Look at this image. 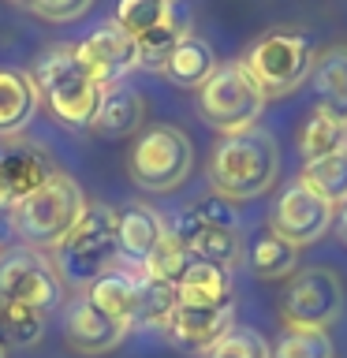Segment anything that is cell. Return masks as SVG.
Instances as JSON below:
<instances>
[{"instance_id": "29", "label": "cell", "mask_w": 347, "mask_h": 358, "mask_svg": "<svg viewBox=\"0 0 347 358\" xmlns=\"http://www.w3.org/2000/svg\"><path fill=\"white\" fill-rule=\"evenodd\" d=\"M187 38V27L179 22L176 15L161 22V27H153L150 34H142V38H134L139 45V67H150V71H164L168 56L176 52V45Z\"/></svg>"}, {"instance_id": "8", "label": "cell", "mask_w": 347, "mask_h": 358, "mask_svg": "<svg viewBox=\"0 0 347 358\" xmlns=\"http://www.w3.org/2000/svg\"><path fill=\"white\" fill-rule=\"evenodd\" d=\"M246 71L265 90V97H284L310 78L313 41L302 30H273L257 38L246 52Z\"/></svg>"}, {"instance_id": "3", "label": "cell", "mask_w": 347, "mask_h": 358, "mask_svg": "<svg viewBox=\"0 0 347 358\" xmlns=\"http://www.w3.org/2000/svg\"><path fill=\"white\" fill-rule=\"evenodd\" d=\"M83 209H86L83 187L56 168L38 190H30L8 213H11V228L30 250H56L67 239V231L78 224Z\"/></svg>"}, {"instance_id": "32", "label": "cell", "mask_w": 347, "mask_h": 358, "mask_svg": "<svg viewBox=\"0 0 347 358\" xmlns=\"http://www.w3.org/2000/svg\"><path fill=\"white\" fill-rule=\"evenodd\" d=\"M206 358H273V355H269V343L254 329H235L232 324L206 351Z\"/></svg>"}, {"instance_id": "4", "label": "cell", "mask_w": 347, "mask_h": 358, "mask_svg": "<svg viewBox=\"0 0 347 358\" xmlns=\"http://www.w3.org/2000/svg\"><path fill=\"white\" fill-rule=\"evenodd\" d=\"M34 83H38V94L49 101L52 116L60 120L64 127L78 131V127H90V123H94L105 86L90 78V71L78 64L75 49L56 45V49L41 52L38 71H34Z\"/></svg>"}, {"instance_id": "5", "label": "cell", "mask_w": 347, "mask_h": 358, "mask_svg": "<svg viewBox=\"0 0 347 358\" xmlns=\"http://www.w3.org/2000/svg\"><path fill=\"white\" fill-rule=\"evenodd\" d=\"M176 239L194 262L235 268L243 257V220L228 198H201L172 220Z\"/></svg>"}, {"instance_id": "12", "label": "cell", "mask_w": 347, "mask_h": 358, "mask_svg": "<svg viewBox=\"0 0 347 358\" xmlns=\"http://www.w3.org/2000/svg\"><path fill=\"white\" fill-rule=\"evenodd\" d=\"M75 56L90 71V78L101 86H116L123 75L139 67V45H134V38L123 34L116 22H105V27H97L86 41H78Z\"/></svg>"}, {"instance_id": "6", "label": "cell", "mask_w": 347, "mask_h": 358, "mask_svg": "<svg viewBox=\"0 0 347 358\" xmlns=\"http://www.w3.org/2000/svg\"><path fill=\"white\" fill-rule=\"evenodd\" d=\"M198 112L224 134H239L257 127L265 112V90L254 83L243 60L220 64L206 83L198 86Z\"/></svg>"}, {"instance_id": "2", "label": "cell", "mask_w": 347, "mask_h": 358, "mask_svg": "<svg viewBox=\"0 0 347 358\" xmlns=\"http://www.w3.org/2000/svg\"><path fill=\"white\" fill-rule=\"evenodd\" d=\"M276 176H280V150H276V138L262 127L224 134V142L217 145L209 164L213 187L228 201L262 198L265 190H273Z\"/></svg>"}, {"instance_id": "15", "label": "cell", "mask_w": 347, "mask_h": 358, "mask_svg": "<svg viewBox=\"0 0 347 358\" xmlns=\"http://www.w3.org/2000/svg\"><path fill=\"white\" fill-rule=\"evenodd\" d=\"M52 172V161L41 150H34L30 142L0 138V194H4L8 209L27 198L30 190H38Z\"/></svg>"}, {"instance_id": "20", "label": "cell", "mask_w": 347, "mask_h": 358, "mask_svg": "<svg viewBox=\"0 0 347 358\" xmlns=\"http://www.w3.org/2000/svg\"><path fill=\"white\" fill-rule=\"evenodd\" d=\"M310 78L318 90V108L347 123V45H329L313 56Z\"/></svg>"}, {"instance_id": "10", "label": "cell", "mask_w": 347, "mask_h": 358, "mask_svg": "<svg viewBox=\"0 0 347 358\" xmlns=\"http://www.w3.org/2000/svg\"><path fill=\"white\" fill-rule=\"evenodd\" d=\"M0 299H15L38 313H52L64 302V284L41 250L19 246L11 254H0Z\"/></svg>"}, {"instance_id": "30", "label": "cell", "mask_w": 347, "mask_h": 358, "mask_svg": "<svg viewBox=\"0 0 347 358\" xmlns=\"http://www.w3.org/2000/svg\"><path fill=\"white\" fill-rule=\"evenodd\" d=\"M187 265H190L187 246L176 239L172 228H168V231L161 235V243L153 246V254L139 265V273H142V276H153V280H168V284H179V276L187 273Z\"/></svg>"}, {"instance_id": "26", "label": "cell", "mask_w": 347, "mask_h": 358, "mask_svg": "<svg viewBox=\"0 0 347 358\" xmlns=\"http://www.w3.org/2000/svg\"><path fill=\"white\" fill-rule=\"evenodd\" d=\"M139 276V324H150V329H161L168 317L179 306V284H168V280H153V276Z\"/></svg>"}, {"instance_id": "22", "label": "cell", "mask_w": 347, "mask_h": 358, "mask_svg": "<svg viewBox=\"0 0 347 358\" xmlns=\"http://www.w3.org/2000/svg\"><path fill=\"white\" fill-rule=\"evenodd\" d=\"M224 299H232V273L190 257L187 273L179 276V302L183 306H213V302H224Z\"/></svg>"}, {"instance_id": "21", "label": "cell", "mask_w": 347, "mask_h": 358, "mask_svg": "<svg viewBox=\"0 0 347 358\" xmlns=\"http://www.w3.org/2000/svg\"><path fill=\"white\" fill-rule=\"evenodd\" d=\"M217 67L220 64H217V52L209 49V41L187 34V38L176 45V52L168 56L164 75H168V83H176L179 90H198Z\"/></svg>"}, {"instance_id": "27", "label": "cell", "mask_w": 347, "mask_h": 358, "mask_svg": "<svg viewBox=\"0 0 347 358\" xmlns=\"http://www.w3.org/2000/svg\"><path fill=\"white\" fill-rule=\"evenodd\" d=\"M45 336V313L22 306L15 299H0V343L34 347Z\"/></svg>"}, {"instance_id": "28", "label": "cell", "mask_w": 347, "mask_h": 358, "mask_svg": "<svg viewBox=\"0 0 347 358\" xmlns=\"http://www.w3.org/2000/svg\"><path fill=\"white\" fill-rule=\"evenodd\" d=\"M172 15H176V0H120L116 27L131 34V38H142V34H150Z\"/></svg>"}, {"instance_id": "19", "label": "cell", "mask_w": 347, "mask_h": 358, "mask_svg": "<svg viewBox=\"0 0 347 358\" xmlns=\"http://www.w3.org/2000/svg\"><path fill=\"white\" fill-rule=\"evenodd\" d=\"M38 83L27 71H0V138H15L38 112Z\"/></svg>"}, {"instance_id": "18", "label": "cell", "mask_w": 347, "mask_h": 358, "mask_svg": "<svg viewBox=\"0 0 347 358\" xmlns=\"http://www.w3.org/2000/svg\"><path fill=\"white\" fill-rule=\"evenodd\" d=\"M168 231L164 217L146 201H131L120 213V257H127L131 265H142L153 254V246L161 243V235Z\"/></svg>"}, {"instance_id": "31", "label": "cell", "mask_w": 347, "mask_h": 358, "mask_svg": "<svg viewBox=\"0 0 347 358\" xmlns=\"http://www.w3.org/2000/svg\"><path fill=\"white\" fill-rule=\"evenodd\" d=\"M332 336L325 329H288L280 336L273 358H332Z\"/></svg>"}, {"instance_id": "1", "label": "cell", "mask_w": 347, "mask_h": 358, "mask_svg": "<svg viewBox=\"0 0 347 358\" xmlns=\"http://www.w3.org/2000/svg\"><path fill=\"white\" fill-rule=\"evenodd\" d=\"M120 262V209L108 201H90L83 217L67 239L56 246L52 268L60 276V284L71 287H90L97 276L112 273Z\"/></svg>"}, {"instance_id": "11", "label": "cell", "mask_w": 347, "mask_h": 358, "mask_svg": "<svg viewBox=\"0 0 347 358\" xmlns=\"http://www.w3.org/2000/svg\"><path fill=\"white\" fill-rule=\"evenodd\" d=\"M332 220H336V206H329L321 194H313L306 183H291L276 198V209L269 217V231H276L280 239L295 246H310L332 228Z\"/></svg>"}, {"instance_id": "13", "label": "cell", "mask_w": 347, "mask_h": 358, "mask_svg": "<svg viewBox=\"0 0 347 358\" xmlns=\"http://www.w3.org/2000/svg\"><path fill=\"white\" fill-rule=\"evenodd\" d=\"M232 324H235V299L213 302V306H183L179 302L164 324V332L168 340L187 347V351H209Z\"/></svg>"}, {"instance_id": "23", "label": "cell", "mask_w": 347, "mask_h": 358, "mask_svg": "<svg viewBox=\"0 0 347 358\" xmlns=\"http://www.w3.org/2000/svg\"><path fill=\"white\" fill-rule=\"evenodd\" d=\"M336 150H347V123L336 120L332 112L325 108H313L306 127L299 131V153L302 161H321V157H329Z\"/></svg>"}, {"instance_id": "17", "label": "cell", "mask_w": 347, "mask_h": 358, "mask_svg": "<svg viewBox=\"0 0 347 358\" xmlns=\"http://www.w3.org/2000/svg\"><path fill=\"white\" fill-rule=\"evenodd\" d=\"M83 295L94 302L101 313H108L116 324H123V329L139 324V276H134V273L112 268V273L97 276Z\"/></svg>"}, {"instance_id": "33", "label": "cell", "mask_w": 347, "mask_h": 358, "mask_svg": "<svg viewBox=\"0 0 347 358\" xmlns=\"http://www.w3.org/2000/svg\"><path fill=\"white\" fill-rule=\"evenodd\" d=\"M30 4V11H38L41 19H52V22H71L78 15H86L94 0H22Z\"/></svg>"}, {"instance_id": "14", "label": "cell", "mask_w": 347, "mask_h": 358, "mask_svg": "<svg viewBox=\"0 0 347 358\" xmlns=\"http://www.w3.org/2000/svg\"><path fill=\"white\" fill-rule=\"evenodd\" d=\"M123 336H127V329L116 324L108 313H101L86 295H78L64 306V340L78 355H105L112 347H120Z\"/></svg>"}, {"instance_id": "7", "label": "cell", "mask_w": 347, "mask_h": 358, "mask_svg": "<svg viewBox=\"0 0 347 358\" xmlns=\"http://www.w3.org/2000/svg\"><path fill=\"white\" fill-rule=\"evenodd\" d=\"M190 168H194V145H190L187 131L172 127V123H157L139 134L127 157L131 179L150 194H168V190L183 187Z\"/></svg>"}, {"instance_id": "24", "label": "cell", "mask_w": 347, "mask_h": 358, "mask_svg": "<svg viewBox=\"0 0 347 358\" xmlns=\"http://www.w3.org/2000/svg\"><path fill=\"white\" fill-rule=\"evenodd\" d=\"M299 183H306L313 194H321L329 206L347 201V150H336L329 157H321V161L302 164Z\"/></svg>"}, {"instance_id": "35", "label": "cell", "mask_w": 347, "mask_h": 358, "mask_svg": "<svg viewBox=\"0 0 347 358\" xmlns=\"http://www.w3.org/2000/svg\"><path fill=\"white\" fill-rule=\"evenodd\" d=\"M0 358H8V355H4V343H0Z\"/></svg>"}, {"instance_id": "25", "label": "cell", "mask_w": 347, "mask_h": 358, "mask_svg": "<svg viewBox=\"0 0 347 358\" xmlns=\"http://www.w3.org/2000/svg\"><path fill=\"white\" fill-rule=\"evenodd\" d=\"M250 268L262 280H284L299 268V246L280 239L276 231H265L262 239L250 246Z\"/></svg>"}, {"instance_id": "16", "label": "cell", "mask_w": 347, "mask_h": 358, "mask_svg": "<svg viewBox=\"0 0 347 358\" xmlns=\"http://www.w3.org/2000/svg\"><path fill=\"white\" fill-rule=\"evenodd\" d=\"M146 120V97L139 90L131 86H105V94H101V105H97V116H94V127L97 134H105V138H127L142 127Z\"/></svg>"}, {"instance_id": "34", "label": "cell", "mask_w": 347, "mask_h": 358, "mask_svg": "<svg viewBox=\"0 0 347 358\" xmlns=\"http://www.w3.org/2000/svg\"><path fill=\"white\" fill-rule=\"evenodd\" d=\"M336 231H340V239L347 243V201H340V206H336Z\"/></svg>"}, {"instance_id": "9", "label": "cell", "mask_w": 347, "mask_h": 358, "mask_svg": "<svg viewBox=\"0 0 347 358\" xmlns=\"http://www.w3.org/2000/svg\"><path fill=\"white\" fill-rule=\"evenodd\" d=\"M344 313V284L332 268L310 265L291 273V284L280 299V317L288 329H325Z\"/></svg>"}]
</instances>
